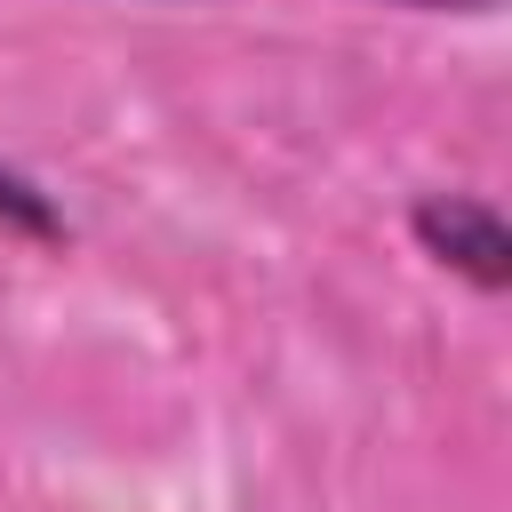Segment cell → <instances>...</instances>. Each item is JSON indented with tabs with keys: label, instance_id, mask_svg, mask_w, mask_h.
Here are the masks:
<instances>
[{
	"label": "cell",
	"instance_id": "1",
	"mask_svg": "<svg viewBox=\"0 0 512 512\" xmlns=\"http://www.w3.org/2000/svg\"><path fill=\"white\" fill-rule=\"evenodd\" d=\"M416 240H424L440 264H456L472 288H504V280H512V232H504V216H496L488 200H472V192H432V200H416Z\"/></svg>",
	"mask_w": 512,
	"mask_h": 512
},
{
	"label": "cell",
	"instance_id": "3",
	"mask_svg": "<svg viewBox=\"0 0 512 512\" xmlns=\"http://www.w3.org/2000/svg\"><path fill=\"white\" fill-rule=\"evenodd\" d=\"M408 8H496V0H408Z\"/></svg>",
	"mask_w": 512,
	"mask_h": 512
},
{
	"label": "cell",
	"instance_id": "2",
	"mask_svg": "<svg viewBox=\"0 0 512 512\" xmlns=\"http://www.w3.org/2000/svg\"><path fill=\"white\" fill-rule=\"evenodd\" d=\"M0 224L40 232V240H48V232H64V216L48 208V192H40V184H24V176H8V168H0Z\"/></svg>",
	"mask_w": 512,
	"mask_h": 512
}]
</instances>
